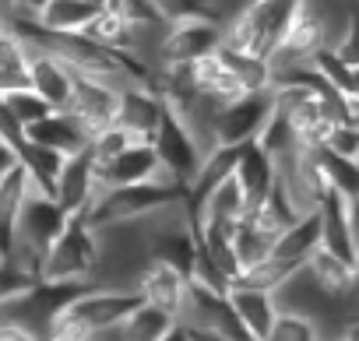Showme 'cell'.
Returning a JSON list of instances; mask_svg holds the SVG:
<instances>
[{
    "mask_svg": "<svg viewBox=\"0 0 359 341\" xmlns=\"http://www.w3.org/2000/svg\"><path fill=\"white\" fill-rule=\"evenodd\" d=\"M85 43H92V46H99V50H109V53H127V43H130V25L123 22V18H116V15H109V11H95L92 15V22L78 32Z\"/></svg>",
    "mask_w": 359,
    "mask_h": 341,
    "instance_id": "16",
    "label": "cell"
},
{
    "mask_svg": "<svg viewBox=\"0 0 359 341\" xmlns=\"http://www.w3.org/2000/svg\"><path fill=\"white\" fill-rule=\"evenodd\" d=\"M151 8L165 25H180V22H191V18H215L212 0H151Z\"/></svg>",
    "mask_w": 359,
    "mask_h": 341,
    "instance_id": "20",
    "label": "cell"
},
{
    "mask_svg": "<svg viewBox=\"0 0 359 341\" xmlns=\"http://www.w3.org/2000/svg\"><path fill=\"white\" fill-rule=\"evenodd\" d=\"M331 50L345 67H359V4H352L348 22H345V29H341V36L334 39Z\"/></svg>",
    "mask_w": 359,
    "mask_h": 341,
    "instance_id": "22",
    "label": "cell"
},
{
    "mask_svg": "<svg viewBox=\"0 0 359 341\" xmlns=\"http://www.w3.org/2000/svg\"><path fill=\"white\" fill-rule=\"evenodd\" d=\"M355 295H359V264H355Z\"/></svg>",
    "mask_w": 359,
    "mask_h": 341,
    "instance_id": "28",
    "label": "cell"
},
{
    "mask_svg": "<svg viewBox=\"0 0 359 341\" xmlns=\"http://www.w3.org/2000/svg\"><path fill=\"white\" fill-rule=\"evenodd\" d=\"M99 190H102V187H99V180H95V169H92V162H88L85 151L64 158L60 176H57V183H53V201L60 204V211H64L67 218H85L88 208L95 204Z\"/></svg>",
    "mask_w": 359,
    "mask_h": 341,
    "instance_id": "6",
    "label": "cell"
},
{
    "mask_svg": "<svg viewBox=\"0 0 359 341\" xmlns=\"http://www.w3.org/2000/svg\"><path fill=\"white\" fill-rule=\"evenodd\" d=\"M162 113H165V102L148 88V85H137V88H127L120 95V109H116V127L127 130L134 141L141 144H151L158 123H162Z\"/></svg>",
    "mask_w": 359,
    "mask_h": 341,
    "instance_id": "8",
    "label": "cell"
},
{
    "mask_svg": "<svg viewBox=\"0 0 359 341\" xmlns=\"http://www.w3.org/2000/svg\"><path fill=\"white\" fill-rule=\"evenodd\" d=\"M64 225H67V215L60 211V204H57L50 194H43V190H36V187L29 183V194H25V204H22V211H18L11 243H25L29 250H36V253L43 257V250L60 236Z\"/></svg>",
    "mask_w": 359,
    "mask_h": 341,
    "instance_id": "4",
    "label": "cell"
},
{
    "mask_svg": "<svg viewBox=\"0 0 359 341\" xmlns=\"http://www.w3.org/2000/svg\"><path fill=\"white\" fill-rule=\"evenodd\" d=\"M25 141H32V144H39V148H50V151H57V155H64V158H71V155H78V151L88 148V134H85V130L78 127V120L67 116L64 109L43 116L39 123H32V127L25 130Z\"/></svg>",
    "mask_w": 359,
    "mask_h": 341,
    "instance_id": "12",
    "label": "cell"
},
{
    "mask_svg": "<svg viewBox=\"0 0 359 341\" xmlns=\"http://www.w3.org/2000/svg\"><path fill=\"white\" fill-rule=\"evenodd\" d=\"M348 229H352V239L359 246V197H348Z\"/></svg>",
    "mask_w": 359,
    "mask_h": 341,
    "instance_id": "25",
    "label": "cell"
},
{
    "mask_svg": "<svg viewBox=\"0 0 359 341\" xmlns=\"http://www.w3.org/2000/svg\"><path fill=\"white\" fill-rule=\"evenodd\" d=\"M0 99L8 102V109L15 113V120H18L25 130H29L32 123H39L43 116H50V113H53V109H50V106H46L32 88H18V92H8V95H0Z\"/></svg>",
    "mask_w": 359,
    "mask_h": 341,
    "instance_id": "21",
    "label": "cell"
},
{
    "mask_svg": "<svg viewBox=\"0 0 359 341\" xmlns=\"http://www.w3.org/2000/svg\"><path fill=\"white\" fill-rule=\"evenodd\" d=\"M95 11H99V0H50L46 11L36 18V25L46 36H78Z\"/></svg>",
    "mask_w": 359,
    "mask_h": 341,
    "instance_id": "14",
    "label": "cell"
},
{
    "mask_svg": "<svg viewBox=\"0 0 359 341\" xmlns=\"http://www.w3.org/2000/svg\"><path fill=\"white\" fill-rule=\"evenodd\" d=\"M271 250H275V239H271V236H264V232H257V229H254V225H247V222L233 232V257H236L240 274H243V271H250V267H257L261 260H268V257H271Z\"/></svg>",
    "mask_w": 359,
    "mask_h": 341,
    "instance_id": "18",
    "label": "cell"
},
{
    "mask_svg": "<svg viewBox=\"0 0 359 341\" xmlns=\"http://www.w3.org/2000/svg\"><path fill=\"white\" fill-rule=\"evenodd\" d=\"M226 299L236 313V320L243 323V330L254 337V341H264L275 316H278V299L271 292H261V288H247V285H229L226 288Z\"/></svg>",
    "mask_w": 359,
    "mask_h": 341,
    "instance_id": "11",
    "label": "cell"
},
{
    "mask_svg": "<svg viewBox=\"0 0 359 341\" xmlns=\"http://www.w3.org/2000/svg\"><path fill=\"white\" fill-rule=\"evenodd\" d=\"M317 158H320V169H324V180H327L331 194L359 197V162L355 158H341L327 148H317Z\"/></svg>",
    "mask_w": 359,
    "mask_h": 341,
    "instance_id": "17",
    "label": "cell"
},
{
    "mask_svg": "<svg viewBox=\"0 0 359 341\" xmlns=\"http://www.w3.org/2000/svg\"><path fill=\"white\" fill-rule=\"evenodd\" d=\"M162 341H191V337H187V327H180V323H172V330H169V334H165Z\"/></svg>",
    "mask_w": 359,
    "mask_h": 341,
    "instance_id": "26",
    "label": "cell"
},
{
    "mask_svg": "<svg viewBox=\"0 0 359 341\" xmlns=\"http://www.w3.org/2000/svg\"><path fill=\"white\" fill-rule=\"evenodd\" d=\"M99 264V236L85 218H67L60 236L39 257V281L43 285H67L85 288L95 278Z\"/></svg>",
    "mask_w": 359,
    "mask_h": 341,
    "instance_id": "1",
    "label": "cell"
},
{
    "mask_svg": "<svg viewBox=\"0 0 359 341\" xmlns=\"http://www.w3.org/2000/svg\"><path fill=\"white\" fill-rule=\"evenodd\" d=\"M233 173H236V180H240V187H243V194H247L250 204H257L261 197H268L271 187H275V162L254 141L240 148Z\"/></svg>",
    "mask_w": 359,
    "mask_h": 341,
    "instance_id": "13",
    "label": "cell"
},
{
    "mask_svg": "<svg viewBox=\"0 0 359 341\" xmlns=\"http://www.w3.org/2000/svg\"><path fill=\"white\" fill-rule=\"evenodd\" d=\"M18 165V148H11L8 141H0V176L8 173V169Z\"/></svg>",
    "mask_w": 359,
    "mask_h": 341,
    "instance_id": "24",
    "label": "cell"
},
{
    "mask_svg": "<svg viewBox=\"0 0 359 341\" xmlns=\"http://www.w3.org/2000/svg\"><path fill=\"white\" fill-rule=\"evenodd\" d=\"M303 274L310 278V285H313L320 295H327V299H334V302H345V299L355 292V267L345 264L341 257L327 253L324 246H317V250L303 260Z\"/></svg>",
    "mask_w": 359,
    "mask_h": 341,
    "instance_id": "9",
    "label": "cell"
},
{
    "mask_svg": "<svg viewBox=\"0 0 359 341\" xmlns=\"http://www.w3.org/2000/svg\"><path fill=\"white\" fill-rule=\"evenodd\" d=\"M0 141H8L11 148H22L25 144V127L15 120V113L8 109L4 99H0Z\"/></svg>",
    "mask_w": 359,
    "mask_h": 341,
    "instance_id": "23",
    "label": "cell"
},
{
    "mask_svg": "<svg viewBox=\"0 0 359 341\" xmlns=\"http://www.w3.org/2000/svg\"><path fill=\"white\" fill-rule=\"evenodd\" d=\"M187 337H191V341H219V337H212V334H201V330H187Z\"/></svg>",
    "mask_w": 359,
    "mask_h": 341,
    "instance_id": "27",
    "label": "cell"
},
{
    "mask_svg": "<svg viewBox=\"0 0 359 341\" xmlns=\"http://www.w3.org/2000/svg\"><path fill=\"white\" fill-rule=\"evenodd\" d=\"M120 95H123V92H116V88H106V85H95V81H81V78H74V92H71L64 113L74 116L78 127L92 137V134H99V130H106V127L116 123Z\"/></svg>",
    "mask_w": 359,
    "mask_h": 341,
    "instance_id": "7",
    "label": "cell"
},
{
    "mask_svg": "<svg viewBox=\"0 0 359 341\" xmlns=\"http://www.w3.org/2000/svg\"><path fill=\"white\" fill-rule=\"evenodd\" d=\"M317 246H320V215L313 211V215L296 218V222L275 239L271 257H278V260H285V264H292V267H303V260H306Z\"/></svg>",
    "mask_w": 359,
    "mask_h": 341,
    "instance_id": "15",
    "label": "cell"
},
{
    "mask_svg": "<svg viewBox=\"0 0 359 341\" xmlns=\"http://www.w3.org/2000/svg\"><path fill=\"white\" fill-rule=\"evenodd\" d=\"M219 43H222V22H215V18H191V22L169 25L158 67H187V64L215 53Z\"/></svg>",
    "mask_w": 359,
    "mask_h": 341,
    "instance_id": "5",
    "label": "cell"
},
{
    "mask_svg": "<svg viewBox=\"0 0 359 341\" xmlns=\"http://www.w3.org/2000/svg\"><path fill=\"white\" fill-rule=\"evenodd\" d=\"M264 341H320V327L313 316L296 313V309H278L271 330Z\"/></svg>",
    "mask_w": 359,
    "mask_h": 341,
    "instance_id": "19",
    "label": "cell"
},
{
    "mask_svg": "<svg viewBox=\"0 0 359 341\" xmlns=\"http://www.w3.org/2000/svg\"><path fill=\"white\" fill-rule=\"evenodd\" d=\"M317 215H320V246L355 267L359 264V246H355L352 229H348V197L327 194L324 204L317 208Z\"/></svg>",
    "mask_w": 359,
    "mask_h": 341,
    "instance_id": "10",
    "label": "cell"
},
{
    "mask_svg": "<svg viewBox=\"0 0 359 341\" xmlns=\"http://www.w3.org/2000/svg\"><path fill=\"white\" fill-rule=\"evenodd\" d=\"M271 109H275L271 88L268 92H247V95L233 99L229 106L219 109V120H215L219 144L222 148H243V144H250L261 134V127L271 116Z\"/></svg>",
    "mask_w": 359,
    "mask_h": 341,
    "instance_id": "2",
    "label": "cell"
},
{
    "mask_svg": "<svg viewBox=\"0 0 359 341\" xmlns=\"http://www.w3.org/2000/svg\"><path fill=\"white\" fill-rule=\"evenodd\" d=\"M134 292H137V299L144 306H151V309H158V313H165L169 320L180 323L191 285H187V274L180 271V267H172L165 260H148L144 271L134 281Z\"/></svg>",
    "mask_w": 359,
    "mask_h": 341,
    "instance_id": "3",
    "label": "cell"
}]
</instances>
